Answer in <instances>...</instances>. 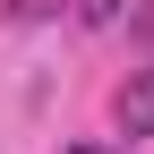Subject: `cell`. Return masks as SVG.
<instances>
[{
	"label": "cell",
	"mask_w": 154,
	"mask_h": 154,
	"mask_svg": "<svg viewBox=\"0 0 154 154\" xmlns=\"http://www.w3.org/2000/svg\"><path fill=\"white\" fill-rule=\"evenodd\" d=\"M111 120H120V137H154V60L128 69V86L111 94Z\"/></svg>",
	"instance_id": "obj_1"
},
{
	"label": "cell",
	"mask_w": 154,
	"mask_h": 154,
	"mask_svg": "<svg viewBox=\"0 0 154 154\" xmlns=\"http://www.w3.org/2000/svg\"><path fill=\"white\" fill-rule=\"evenodd\" d=\"M69 9H77V26L103 34V26H120V17H128V0H69Z\"/></svg>",
	"instance_id": "obj_2"
},
{
	"label": "cell",
	"mask_w": 154,
	"mask_h": 154,
	"mask_svg": "<svg viewBox=\"0 0 154 154\" xmlns=\"http://www.w3.org/2000/svg\"><path fill=\"white\" fill-rule=\"evenodd\" d=\"M69 9V0H9V17H17V26H43V17H60Z\"/></svg>",
	"instance_id": "obj_3"
},
{
	"label": "cell",
	"mask_w": 154,
	"mask_h": 154,
	"mask_svg": "<svg viewBox=\"0 0 154 154\" xmlns=\"http://www.w3.org/2000/svg\"><path fill=\"white\" fill-rule=\"evenodd\" d=\"M69 154H128V146H69Z\"/></svg>",
	"instance_id": "obj_4"
},
{
	"label": "cell",
	"mask_w": 154,
	"mask_h": 154,
	"mask_svg": "<svg viewBox=\"0 0 154 154\" xmlns=\"http://www.w3.org/2000/svg\"><path fill=\"white\" fill-rule=\"evenodd\" d=\"M137 34H146V43H154V9H146V17H137Z\"/></svg>",
	"instance_id": "obj_5"
}]
</instances>
